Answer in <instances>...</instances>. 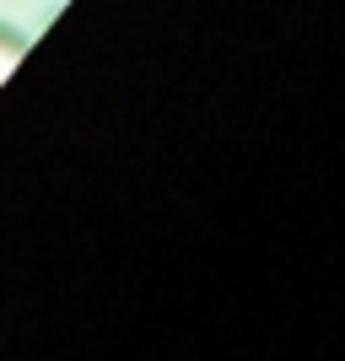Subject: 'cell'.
Masks as SVG:
<instances>
[{
	"label": "cell",
	"mask_w": 345,
	"mask_h": 361,
	"mask_svg": "<svg viewBox=\"0 0 345 361\" xmlns=\"http://www.w3.org/2000/svg\"><path fill=\"white\" fill-rule=\"evenodd\" d=\"M11 60H16V44H0V75L11 71Z\"/></svg>",
	"instance_id": "6da1fadb"
}]
</instances>
